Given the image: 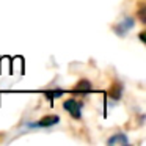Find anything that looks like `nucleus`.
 Masks as SVG:
<instances>
[{
  "label": "nucleus",
  "mask_w": 146,
  "mask_h": 146,
  "mask_svg": "<svg viewBox=\"0 0 146 146\" xmlns=\"http://www.w3.org/2000/svg\"><path fill=\"white\" fill-rule=\"evenodd\" d=\"M110 96H111L113 99H119V96H121V85H116V86H115V88L110 91Z\"/></svg>",
  "instance_id": "39448f33"
},
{
  "label": "nucleus",
  "mask_w": 146,
  "mask_h": 146,
  "mask_svg": "<svg viewBox=\"0 0 146 146\" xmlns=\"http://www.w3.org/2000/svg\"><path fill=\"white\" fill-rule=\"evenodd\" d=\"M63 107L66 108V111L71 113V116L77 118V119L82 116V104L79 101H76V99H68L63 104Z\"/></svg>",
  "instance_id": "f257e3e1"
},
{
  "label": "nucleus",
  "mask_w": 146,
  "mask_h": 146,
  "mask_svg": "<svg viewBox=\"0 0 146 146\" xmlns=\"http://www.w3.org/2000/svg\"><path fill=\"white\" fill-rule=\"evenodd\" d=\"M46 94H47L49 99H54V98H57V96H61L63 91H61V90H55V91H47Z\"/></svg>",
  "instance_id": "423d86ee"
},
{
  "label": "nucleus",
  "mask_w": 146,
  "mask_h": 146,
  "mask_svg": "<svg viewBox=\"0 0 146 146\" xmlns=\"http://www.w3.org/2000/svg\"><path fill=\"white\" fill-rule=\"evenodd\" d=\"M60 123V118L57 115H49V116H44L38 121L36 124H30L32 127H50L54 124H58Z\"/></svg>",
  "instance_id": "f03ea898"
},
{
  "label": "nucleus",
  "mask_w": 146,
  "mask_h": 146,
  "mask_svg": "<svg viewBox=\"0 0 146 146\" xmlns=\"http://www.w3.org/2000/svg\"><path fill=\"white\" fill-rule=\"evenodd\" d=\"M91 90V83L88 82V80H80L79 83H77V86L74 88V91L76 93H86Z\"/></svg>",
  "instance_id": "7ed1b4c3"
},
{
  "label": "nucleus",
  "mask_w": 146,
  "mask_h": 146,
  "mask_svg": "<svg viewBox=\"0 0 146 146\" xmlns=\"http://www.w3.org/2000/svg\"><path fill=\"white\" fill-rule=\"evenodd\" d=\"M115 143H127V138L124 135H121V133H118V135L113 137V138L108 140V145H115Z\"/></svg>",
  "instance_id": "20e7f679"
}]
</instances>
